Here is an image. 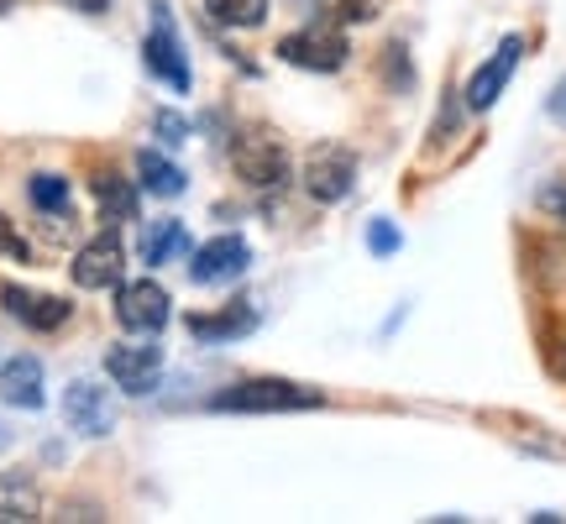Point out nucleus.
<instances>
[{
    "label": "nucleus",
    "mask_w": 566,
    "mask_h": 524,
    "mask_svg": "<svg viewBox=\"0 0 566 524\" xmlns=\"http://www.w3.org/2000/svg\"><path fill=\"white\" fill-rule=\"evenodd\" d=\"M210 404L221 415H289V409H321L325 394L289 384V378H247V384H231L226 394H216Z\"/></svg>",
    "instance_id": "obj_1"
},
{
    "label": "nucleus",
    "mask_w": 566,
    "mask_h": 524,
    "mask_svg": "<svg viewBox=\"0 0 566 524\" xmlns=\"http://www.w3.org/2000/svg\"><path fill=\"white\" fill-rule=\"evenodd\" d=\"M304 195L315 205H342L357 189V153L342 142H315L304 153Z\"/></svg>",
    "instance_id": "obj_2"
},
{
    "label": "nucleus",
    "mask_w": 566,
    "mask_h": 524,
    "mask_svg": "<svg viewBox=\"0 0 566 524\" xmlns=\"http://www.w3.org/2000/svg\"><path fill=\"white\" fill-rule=\"evenodd\" d=\"M231 163H237V179L252 184V189L289 184V147L273 132H242L237 147H231Z\"/></svg>",
    "instance_id": "obj_3"
},
{
    "label": "nucleus",
    "mask_w": 566,
    "mask_h": 524,
    "mask_svg": "<svg viewBox=\"0 0 566 524\" xmlns=\"http://www.w3.org/2000/svg\"><path fill=\"white\" fill-rule=\"evenodd\" d=\"M174 315V300L158 279H137V283H116V321L132 336H158Z\"/></svg>",
    "instance_id": "obj_4"
},
{
    "label": "nucleus",
    "mask_w": 566,
    "mask_h": 524,
    "mask_svg": "<svg viewBox=\"0 0 566 524\" xmlns=\"http://www.w3.org/2000/svg\"><path fill=\"white\" fill-rule=\"evenodd\" d=\"M346 38L336 32V27H325V21H315V27H304V32H289V38L279 42V59L294 63V69H310V74H336L346 63Z\"/></svg>",
    "instance_id": "obj_5"
},
{
    "label": "nucleus",
    "mask_w": 566,
    "mask_h": 524,
    "mask_svg": "<svg viewBox=\"0 0 566 524\" xmlns=\"http://www.w3.org/2000/svg\"><path fill=\"white\" fill-rule=\"evenodd\" d=\"M63 420L74 425L80 436L101 441V436L116 430V394L105 384H95V378H74L63 388Z\"/></svg>",
    "instance_id": "obj_6"
},
{
    "label": "nucleus",
    "mask_w": 566,
    "mask_h": 524,
    "mask_svg": "<svg viewBox=\"0 0 566 524\" xmlns=\"http://www.w3.org/2000/svg\"><path fill=\"white\" fill-rule=\"evenodd\" d=\"M142 59L153 69V80L168 84V90H189V59H184V42L174 32V17H168V6H153V32L142 42Z\"/></svg>",
    "instance_id": "obj_7"
},
{
    "label": "nucleus",
    "mask_w": 566,
    "mask_h": 524,
    "mask_svg": "<svg viewBox=\"0 0 566 524\" xmlns=\"http://www.w3.org/2000/svg\"><path fill=\"white\" fill-rule=\"evenodd\" d=\"M105 373L122 394H153L163 378V346L147 342H116L105 352Z\"/></svg>",
    "instance_id": "obj_8"
},
{
    "label": "nucleus",
    "mask_w": 566,
    "mask_h": 524,
    "mask_svg": "<svg viewBox=\"0 0 566 524\" xmlns=\"http://www.w3.org/2000/svg\"><path fill=\"white\" fill-rule=\"evenodd\" d=\"M252 268V247L242 237H210V242L195 247L189 258V279L205 283V289H221V283H237Z\"/></svg>",
    "instance_id": "obj_9"
},
{
    "label": "nucleus",
    "mask_w": 566,
    "mask_h": 524,
    "mask_svg": "<svg viewBox=\"0 0 566 524\" xmlns=\"http://www.w3.org/2000/svg\"><path fill=\"white\" fill-rule=\"evenodd\" d=\"M69 273L80 289H116L126 273V247L122 237H95V242H84L69 262Z\"/></svg>",
    "instance_id": "obj_10"
},
{
    "label": "nucleus",
    "mask_w": 566,
    "mask_h": 524,
    "mask_svg": "<svg viewBox=\"0 0 566 524\" xmlns=\"http://www.w3.org/2000/svg\"><path fill=\"white\" fill-rule=\"evenodd\" d=\"M520 59H525V38H504L499 42V53L467 80V105L472 111H488V105L499 101L509 90V80H514V69H520Z\"/></svg>",
    "instance_id": "obj_11"
},
{
    "label": "nucleus",
    "mask_w": 566,
    "mask_h": 524,
    "mask_svg": "<svg viewBox=\"0 0 566 524\" xmlns=\"http://www.w3.org/2000/svg\"><path fill=\"white\" fill-rule=\"evenodd\" d=\"M0 304H6L11 321L32 325V331H59V325L74 315V304L69 300H59V294H38V289H17V283L0 289Z\"/></svg>",
    "instance_id": "obj_12"
},
{
    "label": "nucleus",
    "mask_w": 566,
    "mask_h": 524,
    "mask_svg": "<svg viewBox=\"0 0 566 524\" xmlns=\"http://www.w3.org/2000/svg\"><path fill=\"white\" fill-rule=\"evenodd\" d=\"M42 363L38 357H11L0 363V404L11 409H42Z\"/></svg>",
    "instance_id": "obj_13"
},
{
    "label": "nucleus",
    "mask_w": 566,
    "mask_h": 524,
    "mask_svg": "<svg viewBox=\"0 0 566 524\" xmlns=\"http://www.w3.org/2000/svg\"><path fill=\"white\" fill-rule=\"evenodd\" d=\"M137 179L147 195H158V200H179L184 189H189V174H184L174 158H163V153H137Z\"/></svg>",
    "instance_id": "obj_14"
},
{
    "label": "nucleus",
    "mask_w": 566,
    "mask_h": 524,
    "mask_svg": "<svg viewBox=\"0 0 566 524\" xmlns=\"http://www.w3.org/2000/svg\"><path fill=\"white\" fill-rule=\"evenodd\" d=\"M42 514V493L27 472H0V520L6 524H27Z\"/></svg>",
    "instance_id": "obj_15"
},
{
    "label": "nucleus",
    "mask_w": 566,
    "mask_h": 524,
    "mask_svg": "<svg viewBox=\"0 0 566 524\" xmlns=\"http://www.w3.org/2000/svg\"><path fill=\"white\" fill-rule=\"evenodd\" d=\"M184 247H189V237H184V221H147V226H142L137 252H142V262H147V268L174 262Z\"/></svg>",
    "instance_id": "obj_16"
},
{
    "label": "nucleus",
    "mask_w": 566,
    "mask_h": 524,
    "mask_svg": "<svg viewBox=\"0 0 566 524\" xmlns=\"http://www.w3.org/2000/svg\"><path fill=\"white\" fill-rule=\"evenodd\" d=\"M252 325H258V315L242 310V304H231L221 315H189V336L195 342H231V336H247Z\"/></svg>",
    "instance_id": "obj_17"
},
{
    "label": "nucleus",
    "mask_w": 566,
    "mask_h": 524,
    "mask_svg": "<svg viewBox=\"0 0 566 524\" xmlns=\"http://www.w3.org/2000/svg\"><path fill=\"white\" fill-rule=\"evenodd\" d=\"M95 200H101L105 221H137V189L116 174H101L95 179Z\"/></svg>",
    "instance_id": "obj_18"
},
{
    "label": "nucleus",
    "mask_w": 566,
    "mask_h": 524,
    "mask_svg": "<svg viewBox=\"0 0 566 524\" xmlns=\"http://www.w3.org/2000/svg\"><path fill=\"white\" fill-rule=\"evenodd\" d=\"M205 11L221 21V27H237V32H252L268 21V0H205Z\"/></svg>",
    "instance_id": "obj_19"
},
{
    "label": "nucleus",
    "mask_w": 566,
    "mask_h": 524,
    "mask_svg": "<svg viewBox=\"0 0 566 524\" xmlns=\"http://www.w3.org/2000/svg\"><path fill=\"white\" fill-rule=\"evenodd\" d=\"M27 195H32V205L48 210V216H63V210H69V179H59V174H38V179L27 184Z\"/></svg>",
    "instance_id": "obj_20"
},
{
    "label": "nucleus",
    "mask_w": 566,
    "mask_h": 524,
    "mask_svg": "<svg viewBox=\"0 0 566 524\" xmlns=\"http://www.w3.org/2000/svg\"><path fill=\"white\" fill-rule=\"evenodd\" d=\"M321 6H325V17H336V21H373L384 0H321Z\"/></svg>",
    "instance_id": "obj_21"
},
{
    "label": "nucleus",
    "mask_w": 566,
    "mask_h": 524,
    "mask_svg": "<svg viewBox=\"0 0 566 524\" xmlns=\"http://www.w3.org/2000/svg\"><path fill=\"white\" fill-rule=\"evenodd\" d=\"M153 132H158L168 147H184V142H189V122H184L179 111H158V116H153Z\"/></svg>",
    "instance_id": "obj_22"
},
{
    "label": "nucleus",
    "mask_w": 566,
    "mask_h": 524,
    "mask_svg": "<svg viewBox=\"0 0 566 524\" xmlns=\"http://www.w3.org/2000/svg\"><path fill=\"white\" fill-rule=\"evenodd\" d=\"M367 247H373L378 258H394V252H399V231H394V221H373V226H367Z\"/></svg>",
    "instance_id": "obj_23"
},
{
    "label": "nucleus",
    "mask_w": 566,
    "mask_h": 524,
    "mask_svg": "<svg viewBox=\"0 0 566 524\" xmlns=\"http://www.w3.org/2000/svg\"><path fill=\"white\" fill-rule=\"evenodd\" d=\"M0 258H11V262H27V258H32V247L21 242L17 226L6 221V216H0Z\"/></svg>",
    "instance_id": "obj_24"
},
{
    "label": "nucleus",
    "mask_w": 566,
    "mask_h": 524,
    "mask_svg": "<svg viewBox=\"0 0 566 524\" xmlns=\"http://www.w3.org/2000/svg\"><path fill=\"white\" fill-rule=\"evenodd\" d=\"M541 205H546L551 216L566 226V179L562 184H551V189H541Z\"/></svg>",
    "instance_id": "obj_25"
},
{
    "label": "nucleus",
    "mask_w": 566,
    "mask_h": 524,
    "mask_svg": "<svg viewBox=\"0 0 566 524\" xmlns=\"http://www.w3.org/2000/svg\"><path fill=\"white\" fill-rule=\"evenodd\" d=\"M63 6H69V11H80V17H101L111 0H63Z\"/></svg>",
    "instance_id": "obj_26"
},
{
    "label": "nucleus",
    "mask_w": 566,
    "mask_h": 524,
    "mask_svg": "<svg viewBox=\"0 0 566 524\" xmlns=\"http://www.w3.org/2000/svg\"><path fill=\"white\" fill-rule=\"evenodd\" d=\"M551 116H556V122L566 126V84H562V90H556V95H551Z\"/></svg>",
    "instance_id": "obj_27"
},
{
    "label": "nucleus",
    "mask_w": 566,
    "mask_h": 524,
    "mask_svg": "<svg viewBox=\"0 0 566 524\" xmlns=\"http://www.w3.org/2000/svg\"><path fill=\"white\" fill-rule=\"evenodd\" d=\"M6 446H11V436H6V425H0V451H6Z\"/></svg>",
    "instance_id": "obj_28"
},
{
    "label": "nucleus",
    "mask_w": 566,
    "mask_h": 524,
    "mask_svg": "<svg viewBox=\"0 0 566 524\" xmlns=\"http://www.w3.org/2000/svg\"><path fill=\"white\" fill-rule=\"evenodd\" d=\"M11 6H21V0H0V11H11Z\"/></svg>",
    "instance_id": "obj_29"
},
{
    "label": "nucleus",
    "mask_w": 566,
    "mask_h": 524,
    "mask_svg": "<svg viewBox=\"0 0 566 524\" xmlns=\"http://www.w3.org/2000/svg\"><path fill=\"white\" fill-rule=\"evenodd\" d=\"M562 373H566V346H562Z\"/></svg>",
    "instance_id": "obj_30"
}]
</instances>
